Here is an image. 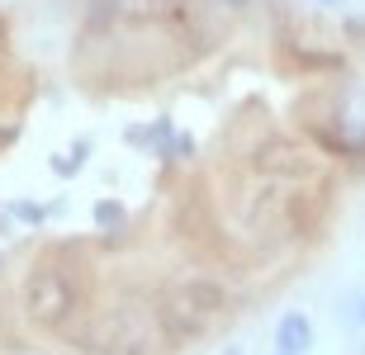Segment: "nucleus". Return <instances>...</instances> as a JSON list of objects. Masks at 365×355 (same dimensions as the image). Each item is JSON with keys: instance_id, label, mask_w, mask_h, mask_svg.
Masks as SVG:
<instances>
[{"instance_id": "obj_8", "label": "nucleus", "mask_w": 365, "mask_h": 355, "mask_svg": "<svg viewBox=\"0 0 365 355\" xmlns=\"http://www.w3.org/2000/svg\"><path fill=\"white\" fill-rule=\"evenodd\" d=\"M10 213H14V218H24V223H34V228H43V223H48V208L34 204V199H19V204H10Z\"/></svg>"}, {"instance_id": "obj_5", "label": "nucleus", "mask_w": 365, "mask_h": 355, "mask_svg": "<svg viewBox=\"0 0 365 355\" xmlns=\"http://www.w3.org/2000/svg\"><path fill=\"white\" fill-rule=\"evenodd\" d=\"M309 351H313V322L309 313L289 308L271 332V355H309Z\"/></svg>"}, {"instance_id": "obj_4", "label": "nucleus", "mask_w": 365, "mask_h": 355, "mask_svg": "<svg viewBox=\"0 0 365 355\" xmlns=\"http://www.w3.org/2000/svg\"><path fill=\"white\" fill-rule=\"evenodd\" d=\"M247 166H252V176L257 180H304V176H318V166H313V152L304 142L284 133H271L261 137L257 147L247 152Z\"/></svg>"}, {"instance_id": "obj_6", "label": "nucleus", "mask_w": 365, "mask_h": 355, "mask_svg": "<svg viewBox=\"0 0 365 355\" xmlns=\"http://www.w3.org/2000/svg\"><path fill=\"white\" fill-rule=\"evenodd\" d=\"M91 218L100 223L105 233H114V228H123V218H128V213H123V204H119V199H95Z\"/></svg>"}, {"instance_id": "obj_2", "label": "nucleus", "mask_w": 365, "mask_h": 355, "mask_svg": "<svg viewBox=\"0 0 365 355\" xmlns=\"http://www.w3.org/2000/svg\"><path fill=\"white\" fill-rule=\"evenodd\" d=\"M228 308H232V294L223 280L185 275V280H176V285H166L157 294V327H162L166 346H185V341L209 337L228 317Z\"/></svg>"}, {"instance_id": "obj_12", "label": "nucleus", "mask_w": 365, "mask_h": 355, "mask_svg": "<svg viewBox=\"0 0 365 355\" xmlns=\"http://www.w3.org/2000/svg\"><path fill=\"white\" fill-rule=\"evenodd\" d=\"M223 355H242V346H228V351H223Z\"/></svg>"}, {"instance_id": "obj_13", "label": "nucleus", "mask_w": 365, "mask_h": 355, "mask_svg": "<svg viewBox=\"0 0 365 355\" xmlns=\"http://www.w3.org/2000/svg\"><path fill=\"white\" fill-rule=\"evenodd\" d=\"M361 322H365V299H361Z\"/></svg>"}, {"instance_id": "obj_7", "label": "nucleus", "mask_w": 365, "mask_h": 355, "mask_svg": "<svg viewBox=\"0 0 365 355\" xmlns=\"http://www.w3.org/2000/svg\"><path fill=\"white\" fill-rule=\"evenodd\" d=\"M86 161H91V142H71L67 157H53V171H57V176H71V171L86 166Z\"/></svg>"}, {"instance_id": "obj_3", "label": "nucleus", "mask_w": 365, "mask_h": 355, "mask_svg": "<svg viewBox=\"0 0 365 355\" xmlns=\"http://www.w3.org/2000/svg\"><path fill=\"white\" fill-rule=\"evenodd\" d=\"M19 303L38 332H67L86 308V275L67 260H38L19 285Z\"/></svg>"}, {"instance_id": "obj_1", "label": "nucleus", "mask_w": 365, "mask_h": 355, "mask_svg": "<svg viewBox=\"0 0 365 355\" xmlns=\"http://www.w3.org/2000/svg\"><path fill=\"white\" fill-rule=\"evenodd\" d=\"M327 213V176L304 180H257L247 194V233L257 246H289L323 223Z\"/></svg>"}, {"instance_id": "obj_9", "label": "nucleus", "mask_w": 365, "mask_h": 355, "mask_svg": "<svg viewBox=\"0 0 365 355\" xmlns=\"http://www.w3.org/2000/svg\"><path fill=\"white\" fill-rule=\"evenodd\" d=\"M218 5H223V10H232V14H247V10H252V0H218Z\"/></svg>"}, {"instance_id": "obj_11", "label": "nucleus", "mask_w": 365, "mask_h": 355, "mask_svg": "<svg viewBox=\"0 0 365 355\" xmlns=\"http://www.w3.org/2000/svg\"><path fill=\"white\" fill-rule=\"evenodd\" d=\"M318 5H327V10H346V0H318Z\"/></svg>"}, {"instance_id": "obj_10", "label": "nucleus", "mask_w": 365, "mask_h": 355, "mask_svg": "<svg viewBox=\"0 0 365 355\" xmlns=\"http://www.w3.org/2000/svg\"><path fill=\"white\" fill-rule=\"evenodd\" d=\"M5 53H10V24L0 19V62H5Z\"/></svg>"}]
</instances>
